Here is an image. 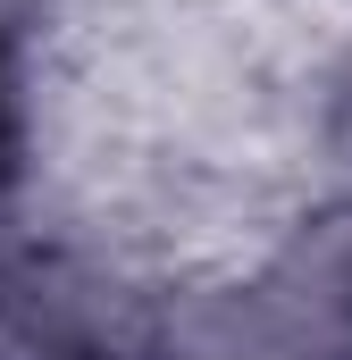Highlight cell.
I'll return each mask as SVG.
<instances>
[{
	"label": "cell",
	"mask_w": 352,
	"mask_h": 360,
	"mask_svg": "<svg viewBox=\"0 0 352 360\" xmlns=\"http://www.w3.org/2000/svg\"><path fill=\"white\" fill-rule=\"evenodd\" d=\"M244 327L268 360H352V210L310 218L277 252L244 302Z\"/></svg>",
	"instance_id": "1"
},
{
	"label": "cell",
	"mask_w": 352,
	"mask_h": 360,
	"mask_svg": "<svg viewBox=\"0 0 352 360\" xmlns=\"http://www.w3.org/2000/svg\"><path fill=\"white\" fill-rule=\"evenodd\" d=\"M0 360H160V344L134 327L118 285L34 260L0 285Z\"/></svg>",
	"instance_id": "2"
},
{
	"label": "cell",
	"mask_w": 352,
	"mask_h": 360,
	"mask_svg": "<svg viewBox=\"0 0 352 360\" xmlns=\"http://www.w3.org/2000/svg\"><path fill=\"white\" fill-rule=\"evenodd\" d=\"M25 176V92H17V34L0 25V193Z\"/></svg>",
	"instance_id": "3"
},
{
	"label": "cell",
	"mask_w": 352,
	"mask_h": 360,
	"mask_svg": "<svg viewBox=\"0 0 352 360\" xmlns=\"http://www.w3.org/2000/svg\"><path fill=\"white\" fill-rule=\"evenodd\" d=\"M34 8H42V0H0V25H8V34H17V25H25V17H34Z\"/></svg>",
	"instance_id": "4"
}]
</instances>
